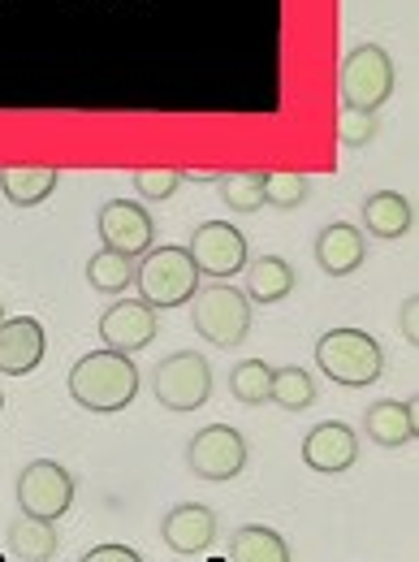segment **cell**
Wrapping results in <instances>:
<instances>
[{
  "mask_svg": "<svg viewBox=\"0 0 419 562\" xmlns=\"http://www.w3.org/2000/svg\"><path fill=\"white\" fill-rule=\"evenodd\" d=\"M70 398L82 412L117 416L139 398V368L135 355L122 351H91L70 368Z\"/></svg>",
  "mask_w": 419,
  "mask_h": 562,
  "instance_id": "6da1fadb",
  "label": "cell"
},
{
  "mask_svg": "<svg viewBox=\"0 0 419 562\" xmlns=\"http://www.w3.org/2000/svg\"><path fill=\"white\" fill-rule=\"evenodd\" d=\"M191 303H195V307H191V325H195V334H200L208 347L229 351V347H242V342H247L256 312H251V299H247L238 285L212 281L204 290H195Z\"/></svg>",
  "mask_w": 419,
  "mask_h": 562,
  "instance_id": "7a4b0ae2",
  "label": "cell"
},
{
  "mask_svg": "<svg viewBox=\"0 0 419 562\" xmlns=\"http://www.w3.org/2000/svg\"><path fill=\"white\" fill-rule=\"evenodd\" d=\"M135 285H139V299L147 307L169 312V307H182L195 299L200 269L186 247H151L143 256V265H135Z\"/></svg>",
  "mask_w": 419,
  "mask_h": 562,
  "instance_id": "3957f363",
  "label": "cell"
},
{
  "mask_svg": "<svg viewBox=\"0 0 419 562\" xmlns=\"http://www.w3.org/2000/svg\"><path fill=\"white\" fill-rule=\"evenodd\" d=\"M316 368H320L329 381L347 385V390H363V385L381 381V372H385V351H381V342H376L372 334H363V329H329V334L316 342Z\"/></svg>",
  "mask_w": 419,
  "mask_h": 562,
  "instance_id": "277c9868",
  "label": "cell"
},
{
  "mask_svg": "<svg viewBox=\"0 0 419 562\" xmlns=\"http://www.w3.org/2000/svg\"><path fill=\"white\" fill-rule=\"evenodd\" d=\"M151 394L165 412H200L212 398V363L200 351H178L156 363L151 372Z\"/></svg>",
  "mask_w": 419,
  "mask_h": 562,
  "instance_id": "5b68a950",
  "label": "cell"
},
{
  "mask_svg": "<svg viewBox=\"0 0 419 562\" xmlns=\"http://www.w3.org/2000/svg\"><path fill=\"white\" fill-rule=\"evenodd\" d=\"M394 57L381 44H359L342 61V104L376 113L394 95Z\"/></svg>",
  "mask_w": 419,
  "mask_h": 562,
  "instance_id": "8992f818",
  "label": "cell"
},
{
  "mask_svg": "<svg viewBox=\"0 0 419 562\" xmlns=\"http://www.w3.org/2000/svg\"><path fill=\"white\" fill-rule=\"evenodd\" d=\"M247 437L238 432V428H229V424H208V428H200L195 437H191V446H186V468L200 476V481H208V485H225V481H234L242 468H247Z\"/></svg>",
  "mask_w": 419,
  "mask_h": 562,
  "instance_id": "52a82bcc",
  "label": "cell"
},
{
  "mask_svg": "<svg viewBox=\"0 0 419 562\" xmlns=\"http://www.w3.org/2000/svg\"><path fill=\"white\" fill-rule=\"evenodd\" d=\"M186 251H191L200 278H216V281L238 278L247 269V260H251V243H247V234L234 221H204L191 234Z\"/></svg>",
  "mask_w": 419,
  "mask_h": 562,
  "instance_id": "ba28073f",
  "label": "cell"
},
{
  "mask_svg": "<svg viewBox=\"0 0 419 562\" xmlns=\"http://www.w3.org/2000/svg\"><path fill=\"white\" fill-rule=\"evenodd\" d=\"M18 510L31 519H61L73 506V476L57 459H35L18 472Z\"/></svg>",
  "mask_w": 419,
  "mask_h": 562,
  "instance_id": "9c48e42d",
  "label": "cell"
},
{
  "mask_svg": "<svg viewBox=\"0 0 419 562\" xmlns=\"http://www.w3.org/2000/svg\"><path fill=\"white\" fill-rule=\"evenodd\" d=\"M100 238L109 251H122V256H147L151 251V238H156V221L151 212L135 204V200H109L100 209Z\"/></svg>",
  "mask_w": 419,
  "mask_h": 562,
  "instance_id": "30bf717a",
  "label": "cell"
},
{
  "mask_svg": "<svg viewBox=\"0 0 419 562\" xmlns=\"http://www.w3.org/2000/svg\"><path fill=\"white\" fill-rule=\"evenodd\" d=\"M156 307H147L143 299H117L104 316H100V342L109 351L139 355L143 347L156 342Z\"/></svg>",
  "mask_w": 419,
  "mask_h": 562,
  "instance_id": "8fae6325",
  "label": "cell"
},
{
  "mask_svg": "<svg viewBox=\"0 0 419 562\" xmlns=\"http://www.w3.org/2000/svg\"><path fill=\"white\" fill-rule=\"evenodd\" d=\"M303 463L320 476H338L359 463V432L342 420H325L316 424L307 437H303Z\"/></svg>",
  "mask_w": 419,
  "mask_h": 562,
  "instance_id": "7c38bea8",
  "label": "cell"
},
{
  "mask_svg": "<svg viewBox=\"0 0 419 562\" xmlns=\"http://www.w3.org/2000/svg\"><path fill=\"white\" fill-rule=\"evenodd\" d=\"M48 338L35 316H9L0 321V372L4 376H26L44 363Z\"/></svg>",
  "mask_w": 419,
  "mask_h": 562,
  "instance_id": "4fadbf2b",
  "label": "cell"
},
{
  "mask_svg": "<svg viewBox=\"0 0 419 562\" xmlns=\"http://www.w3.org/2000/svg\"><path fill=\"white\" fill-rule=\"evenodd\" d=\"M160 537L173 554H204L212 541H216V515L200 502H182L165 515L160 524Z\"/></svg>",
  "mask_w": 419,
  "mask_h": 562,
  "instance_id": "5bb4252c",
  "label": "cell"
},
{
  "mask_svg": "<svg viewBox=\"0 0 419 562\" xmlns=\"http://www.w3.org/2000/svg\"><path fill=\"white\" fill-rule=\"evenodd\" d=\"M367 260V238L359 225L350 221H333L316 234V265L329 273V278H350L359 265Z\"/></svg>",
  "mask_w": 419,
  "mask_h": 562,
  "instance_id": "9a60e30c",
  "label": "cell"
},
{
  "mask_svg": "<svg viewBox=\"0 0 419 562\" xmlns=\"http://www.w3.org/2000/svg\"><path fill=\"white\" fill-rule=\"evenodd\" d=\"M363 432L381 446V450H403L419 437L416 403H398V398H381L363 412Z\"/></svg>",
  "mask_w": 419,
  "mask_h": 562,
  "instance_id": "2e32d148",
  "label": "cell"
},
{
  "mask_svg": "<svg viewBox=\"0 0 419 562\" xmlns=\"http://www.w3.org/2000/svg\"><path fill=\"white\" fill-rule=\"evenodd\" d=\"M359 216H363V229H367L372 238H381V243H394V238L411 234V225H416L411 200L398 195V191H376V195H367Z\"/></svg>",
  "mask_w": 419,
  "mask_h": 562,
  "instance_id": "e0dca14e",
  "label": "cell"
},
{
  "mask_svg": "<svg viewBox=\"0 0 419 562\" xmlns=\"http://www.w3.org/2000/svg\"><path fill=\"white\" fill-rule=\"evenodd\" d=\"M247 299L251 303H264V307H273L281 303L290 290H294V269L281 260V256H260V260H247Z\"/></svg>",
  "mask_w": 419,
  "mask_h": 562,
  "instance_id": "ac0fdd59",
  "label": "cell"
},
{
  "mask_svg": "<svg viewBox=\"0 0 419 562\" xmlns=\"http://www.w3.org/2000/svg\"><path fill=\"white\" fill-rule=\"evenodd\" d=\"M9 554L18 562H53L57 559V528L53 519H13L9 528Z\"/></svg>",
  "mask_w": 419,
  "mask_h": 562,
  "instance_id": "d6986e66",
  "label": "cell"
},
{
  "mask_svg": "<svg viewBox=\"0 0 419 562\" xmlns=\"http://www.w3.org/2000/svg\"><path fill=\"white\" fill-rule=\"evenodd\" d=\"M225 562H290L285 537L264 528V524H242L229 537V559Z\"/></svg>",
  "mask_w": 419,
  "mask_h": 562,
  "instance_id": "ffe728a7",
  "label": "cell"
},
{
  "mask_svg": "<svg viewBox=\"0 0 419 562\" xmlns=\"http://www.w3.org/2000/svg\"><path fill=\"white\" fill-rule=\"evenodd\" d=\"M57 191V169H4L0 173V195L13 209H35Z\"/></svg>",
  "mask_w": 419,
  "mask_h": 562,
  "instance_id": "44dd1931",
  "label": "cell"
},
{
  "mask_svg": "<svg viewBox=\"0 0 419 562\" xmlns=\"http://www.w3.org/2000/svg\"><path fill=\"white\" fill-rule=\"evenodd\" d=\"M131 281H135V256H122V251L100 247L87 260V285L100 290V294H122Z\"/></svg>",
  "mask_w": 419,
  "mask_h": 562,
  "instance_id": "7402d4cb",
  "label": "cell"
},
{
  "mask_svg": "<svg viewBox=\"0 0 419 562\" xmlns=\"http://www.w3.org/2000/svg\"><path fill=\"white\" fill-rule=\"evenodd\" d=\"M269 398L278 403L281 412H307V407L316 403V381H312L307 368H294V363L273 368V390H269Z\"/></svg>",
  "mask_w": 419,
  "mask_h": 562,
  "instance_id": "603a6c76",
  "label": "cell"
},
{
  "mask_svg": "<svg viewBox=\"0 0 419 562\" xmlns=\"http://www.w3.org/2000/svg\"><path fill=\"white\" fill-rule=\"evenodd\" d=\"M269 390H273V368H269L264 359H242V363H234V372H229V394H234L238 403L260 407V403H269Z\"/></svg>",
  "mask_w": 419,
  "mask_h": 562,
  "instance_id": "cb8c5ba5",
  "label": "cell"
},
{
  "mask_svg": "<svg viewBox=\"0 0 419 562\" xmlns=\"http://www.w3.org/2000/svg\"><path fill=\"white\" fill-rule=\"evenodd\" d=\"M216 187H220L225 209H234V212L264 209V173H256V169H247V173H220Z\"/></svg>",
  "mask_w": 419,
  "mask_h": 562,
  "instance_id": "d4e9b609",
  "label": "cell"
},
{
  "mask_svg": "<svg viewBox=\"0 0 419 562\" xmlns=\"http://www.w3.org/2000/svg\"><path fill=\"white\" fill-rule=\"evenodd\" d=\"M307 195H312L307 173H294V169H273V173H264V204L290 212V209H303Z\"/></svg>",
  "mask_w": 419,
  "mask_h": 562,
  "instance_id": "484cf974",
  "label": "cell"
},
{
  "mask_svg": "<svg viewBox=\"0 0 419 562\" xmlns=\"http://www.w3.org/2000/svg\"><path fill=\"white\" fill-rule=\"evenodd\" d=\"M381 135V117L367 113V109H342L338 117V139L347 147H367V143Z\"/></svg>",
  "mask_w": 419,
  "mask_h": 562,
  "instance_id": "4316f807",
  "label": "cell"
},
{
  "mask_svg": "<svg viewBox=\"0 0 419 562\" xmlns=\"http://www.w3.org/2000/svg\"><path fill=\"white\" fill-rule=\"evenodd\" d=\"M182 182H186V178H182L178 169H143V173H135V191H139L143 200H151V204L169 200Z\"/></svg>",
  "mask_w": 419,
  "mask_h": 562,
  "instance_id": "83f0119b",
  "label": "cell"
},
{
  "mask_svg": "<svg viewBox=\"0 0 419 562\" xmlns=\"http://www.w3.org/2000/svg\"><path fill=\"white\" fill-rule=\"evenodd\" d=\"M398 329H403V338L416 347V342H419V299H416V294H411V299L398 307Z\"/></svg>",
  "mask_w": 419,
  "mask_h": 562,
  "instance_id": "f1b7e54d",
  "label": "cell"
},
{
  "mask_svg": "<svg viewBox=\"0 0 419 562\" xmlns=\"http://www.w3.org/2000/svg\"><path fill=\"white\" fill-rule=\"evenodd\" d=\"M87 562H143L139 550H131V546H95Z\"/></svg>",
  "mask_w": 419,
  "mask_h": 562,
  "instance_id": "f546056e",
  "label": "cell"
},
{
  "mask_svg": "<svg viewBox=\"0 0 419 562\" xmlns=\"http://www.w3.org/2000/svg\"><path fill=\"white\" fill-rule=\"evenodd\" d=\"M0 412H4V394H0Z\"/></svg>",
  "mask_w": 419,
  "mask_h": 562,
  "instance_id": "4dcf8cb0",
  "label": "cell"
},
{
  "mask_svg": "<svg viewBox=\"0 0 419 562\" xmlns=\"http://www.w3.org/2000/svg\"><path fill=\"white\" fill-rule=\"evenodd\" d=\"M0 321H4V303H0Z\"/></svg>",
  "mask_w": 419,
  "mask_h": 562,
  "instance_id": "1f68e13d",
  "label": "cell"
}]
</instances>
